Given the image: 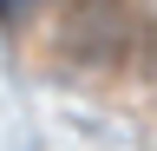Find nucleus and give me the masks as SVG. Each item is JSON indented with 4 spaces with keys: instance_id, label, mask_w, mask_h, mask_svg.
Returning <instances> with one entry per match:
<instances>
[{
    "instance_id": "obj_1",
    "label": "nucleus",
    "mask_w": 157,
    "mask_h": 151,
    "mask_svg": "<svg viewBox=\"0 0 157 151\" xmlns=\"http://www.w3.org/2000/svg\"><path fill=\"white\" fill-rule=\"evenodd\" d=\"M59 40L78 66H118L131 46V13H124V0H66Z\"/></svg>"
},
{
    "instance_id": "obj_2",
    "label": "nucleus",
    "mask_w": 157,
    "mask_h": 151,
    "mask_svg": "<svg viewBox=\"0 0 157 151\" xmlns=\"http://www.w3.org/2000/svg\"><path fill=\"white\" fill-rule=\"evenodd\" d=\"M20 7H26V0H0V13H20Z\"/></svg>"
},
{
    "instance_id": "obj_3",
    "label": "nucleus",
    "mask_w": 157,
    "mask_h": 151,
    "mask_svg": "<svg viewBox=\"0 0 157 151\" xmlns=\"http://www.w3.org/2000/svg\"><path fill=\"white\" fill-rule=\"evenodd\" d=\"M151 66H157V33H151Z\"/></svg>"
}]
</instances>
